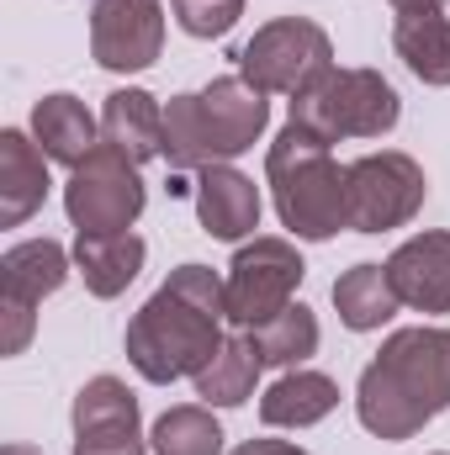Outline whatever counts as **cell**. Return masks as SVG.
<instances>
[{
	"instance_id": "8fae6325",
	"label": "cell",
	"mask_w": 450,
	"mask_h": 455,
	"mask_svg": "<svg viewBox=\"0 0 450 455\" xmlns=\"http://www.w3.org/2000/svg\"><path fill=\"white\" fill-rule=\"evenodd\" d=\"M165 48L159 0H96L91 5V53L112 75H138Z\"/></svg>"
},
{
	"instance_id": "2e32d148",
	"label": "cell",
	"mask_w": 450,
	"mask_h": 455,
	"mask_svg": "<svg viewBox=\"0 0 450 455\" xmlns=\"http://www.w3.org/2000/svg\"><path fill=\"white\" fill-rule=\"evenodd\" d=\"M101 138L122 148L133 164L165 159V107L149 91H112L101 107Z\"/></svg>"
},
{
	"instance_id": "6da1fadb",
	"label": "cell",
	"mask_w": 450,
	"mask_h": 455,
	"mask_svg": "<svg viewBox=\"0 0 450 455\" xmlns=\"http://www.w3.org/2000/svg\"><path fill=\"white\" fill-rule=\"evenodd\" d=\"M223 281L207 265H181L170 281L133 313L122 349L133 371L154 387H170L181 376H202L213 355L223 349Z\"/></svg>"
},
{
	"instance_id": "7a4b0ae2",
	"label": "cell",
	"mask_w": 450,
	"mask_h": 455,
	"mask_svg": "<svg viewBox=\"0 0 450 455\" xmlns=\"http://www.w3.org/2000/svg\"><path fill=\"white\" fill-rule=\"evenodd\" d=\"M450 408V329H398L360 371L355 413L376 440H414Z\"/></svg>"
},
{
	"instance_id": "484cf974",
	"label": "cell",
	"mask_w": 450,
	"mask_h": 455,
	"mask_svg": "<svg viewBox=\"0 0 450 455\" xmlns=\"http://www.w3.org/2000/svg\"><path fill=\"white\" fill-rule=\"evenodd\" d=\"M233 455H308V451H297V445H286V440H244Z\"/></svg>"
},
{
	"instance_id": "ffe728a7",
	"label": "cell",
	"mask_w": 450,
	"mask_h": 455,
	"mask_svg": "<svg viewBox=\"0 0 450 455\" xmlns=\"http://www.w3.org/2000/svg\"><path fill=\"white\" fill-rule=\"evenodd\" d=\"M392 48L424 85H450V16L446 11H398Z\"/></svg>"
},
{
	"instance_id": "4fadbf2b",
	"label": "cell",
	"mask_w": 450,
	"mask_h": 455,
	"mask_svg": "<svg viewBox=\"0 0 450 455\" xmlns=\"http://www.w3.org/2000/svg\"><path fill=\"white\" fill-rule=\"evenodd\" d=\"M392 291L414 313H450V233H414L387 259Z\"/></svg>"
},
{
	"instance_id": "f1b7e54d",
	"label": "cell",
	"mask_w": 450,
	"mask_h": 455,
	"mask_svg": "<svg viewBox=\"0 0 450 455\" xmlns=\"http://www.w3.org/2000/svg\"><path fill=\"white\" fill-rule=\"evenodd\" d=\"M170 5H191V0H170Z\"/></svg>"
},
{
	"instance_id": "d6986e66",
	"label": "cell",
	"mask_w": 450,
	"mask_h": 455,
	"mask_svg": "<svg viewBox=\"0 0 450 455\" xmlns=\"http://www.w3.org/2000/svg\"><path fill=\"white\" fill-rule=\"evenodd\" d=\"M101 127H96V116L85 112V101H75V96H43L37 107H32V138H37V148L48 154V159H59V164H80V159H91L96 154V138Z\"/></svg>"
},
{
	"instance_id": "4316f807",
	"label": "cell",
	"mask_w": 450,
	"mask_h": 455,
	"mask_svg": "<svg viewBox=\"0 0 450 455\" xmlns=\"http://www.w3.org/2000/svg\"><path fill=\"white\" fill-rule=\"evenodd\" d=\"M392 5H398V11H440L446 0H392Z\"/></svg>"
},
{
	"instance_id": "e0dca14e",
	"label": "cell",
	"mask_w": 450,
	"mask_h": 455,
	"mask_svg": "<svg viewBox=\"0 0 450 455\" xmlns=\"http://www.w3.org/2000/svg\"><path fill=\"white\" fill-rule=\"evenodd\" d=\"M143 238L138 233H80L75 238V270L85 275L91 297H122L143 270Z\"/></svg>"
},
{
	"instance_id": "ba28073f",
	"label": "cell",
	"mask_w": 450,
	"mask_h": 455,
	"mask_svg": "<svg viewBox=\"0 0 450 455\" xmlns=\"http://www.w3.org/2000/svg\"><path fill=\"white\" fill-rule=\"evenodd\" d=\"M143 202H149V191L138 180V164L107 138L96 143L91 159L75 164V175L64 186V212L80 233H127L143 218Z\"/></svg>"
},
{
	"instance_id": "7402d4cb",
	"label": "cell",
	"mask_w": 450,
	"mask_h": 455,
	"mask_svg": "<svg viewBox=\"0 0 450 455\" xmlns=\"http://www.w3.org/2000/svg\"><path fill=\"white\" fill-rule=\"evenodd\" d=\"M254 381H260V355H254L249 334H238V339H223L213 365L197 376V397L207 408H238L254 397Z\"/></svg>"
},
{
	"instance_id": "30bf717a",
	"label": "cell",
	"mask_w": 450,
	"mask_h": 455,
	"mask_svg": "<svg viewBox=\"0 0 450 455\" xmlns=\"http://www.w3.org/2000/svg\"><path fill=\"white\" fill-rule=\"evenodd\" d=\"M69 281V254L59 238H27V243H11L5 259H0V349L5 355H21L32 344V323H37V302L53 297L59 286Z\"/></svg>"
},
{
	"instance_id": "603a6c76",
	"label": "cell",
	"mask_w": 450,
	"mask_h": 455,
	"mask_svg": "<svg viewBox=\"0 0 450 455\" xmlns=\"http://www.w3.org/2000/svg\"><path fill=\"white\" fill-rule=\"evenodd\" d=\"M249 344H254L260 365H286V371H297V365L318 349V318H313L302 302H292V307L276 313L270 323L249 329Z\"/></svg>"
},
{
	"instance_id": "277c9868",
	"label": "cell",
	"mask_w": 450,
	"mask_h": 455,
	"mask_svg": "<svg viewBox=\"0 0 450 455\" xmlns=\"http://www.w3.org/2000/svg\"><path fill=\"white\" fill-rule=\"evenodd\" d=\"M265 180L276 196L281 223L297 238L318 243L334 238L339 228H350V202H344V170L334 164L329 143L297 122H286L265 154Z\"/></svg>"
},
{
	"instance_id": "9a60e30c",
	"label": "cell",
	"mask_w": 450,
	"mask_h": 455,
	"mask_svg": "<svg viewBox=\"0 0 450 455\" xmlns=\"http://www.w3.org/2000/svg\"><path fill=\"white\" fill-rule=\"evenodd\" d=\"M48 202V154L5 127L0 132V228H21L37 207Z\"/></svg>"
},
{
	"instance_id": "cb8c5ba5",
	"label": "cell",
	"mask_w": 450,
	"mask_h": 455,
	"mask_svg": "<svg viewBox=\"0 0 450 455\" xmlns=\"http://www.w3.org/2000/svg\"><path fill=\"white\" fill-rule=\"evenodd\" d=\"M149 445L154 455H223V429L202 403H181L154 424Z\"/></svg>"
},
{
	"instance_id": "52a82bcc",
	"label": "cell",
	"mask_w": 450,
	"mask_h": 455,
	"mask_svg": "<svg viewBox=\"0 0 450 455\" xmlns=\"http://www.w3.org/2000/svg\"><path fill=\"white\" fill-rule=\"evenodd\" d=\"M302 275H308V265H302V254H297L292 238H254V243H244V249L233 254L228 281H223L228 323H233L238 334L270 323L276 313L292 307Z\"/></svg>"
},
{
	"instance_id": "8992f818",
	"label": "cell",
	"mask_w": 450,
	"mask_h": 455,
	"mask_svg": "<svg viewBox=\"0 0 450 455\" xmlns=\"http://www.w3.org/2000/svg\"><path fill=\"white\" fill-rule=\"evenodd\" d=\"M334 69V43L308 16H276L238 48V75L265 96H308Z\"/></svg>"
},
{
	"instance_id": "83f0119b",
	"label": "cell",
	"mask_w": 450,
	"mask_h": 455,
	"mask_svg": "<svg viewBox=\"0 0 450 455\" xmlns=\"http://www.w3.org/2000/svg\"><path fill=\"white\" fill-rule=\"evenodd\" d=\"M5 455H37V451H27V445H5Z\"/></svg>"
},
{
	"instance_id": "44dd1931",
	"label": "cell",
	"mask_w": 450,
	"mask_h": 455,
	"mask_svg": "<svg viewBox=\"0 0 450 455\" xmlns=\"http://www.w3.org/2000/svg\"><path fill=\"white\" fill-rule=\"evenodd\" d=\"M334 307H339V323H344V329L371 334V329H382L403 302H398V291H392L387 265H355V270H344L334 281Z\"/></svg>"
},
{
	"instance_id": "9c48e42d",
	"label": "cell",
	"mask_w": 450,
	"mask_h": 455,
	"mask_svg": "<svg viewBox=\"0 0 450 455\" xmlns=\"http://www.w3.org/2000/svg\"><path fill=\"white\" fill-rule=\"evenodd\" d=\"M424 191H430V180H424L419 159H408L398 148L344 164V202H350L355 233H387V228L414 223L424 207Z\"/></svg>"
},
{
	"instance_id": "3957f363",
	"label": "cell",
	"mask_w": 450,
	"mask_h": 455,
	"mask_svg": "<svg viewBox=\"0 0 450 455\" xmlns=\"http://www.w3.org/2000/svg\"><path fill=\"white\" fill-rule=\"evenodd\" d=\"M270 122L265 91H254L244 75H218L197 96H170L165 107V164L175 175H202L213 164L238 159L254 148V138Z\"/></svg>"
},
{
	"instance_id": "d4e9b609",
	"label": "cell",
	"mask_w": 450,
	"mask_h": 455,
	"mask_svg": "<svg viewBox=\"0 0 450 455\" xmlns=\"http://www.w3.org/2000/svg\"><path fill=\"white\" fill-rule=\"evenodd\" d=\"M170 11L191 37H223L244 16V0H191V5H170Z\"/></svg>"
},
{
	"instance_id": "5bb4252c",
	"label": "cell",
	"mask_w": 450,
	"mask_h": 455,
	"mask_svg": "<svg viewBox=\"0 0 450 455\" xmlns=\"http://www.w3.org/2000/svg\"><path fill=\"white\" fill-rule=\"evenodd\" d=\"M197 218L213 238L238 243L260 228V186L249 175H238L233 164H213L197 180Z\"/></svg>"
},
{
	"instance_id": "7c38bea8",
	"label": "cell",
	"mask_w": 450,
	"mask_h": 455,
	"mask_svg": "<svg viewBox=\"0 0 450 455\" xmlns=\"http://www.w3.org/2000/svg\"><path fill=\"white\" fill-rule=\"evenodd\" d=\"M75 455H143L138 397L117 376H96L75 392Z\"/></svg>"
},
{
	"instance_id": "ac0fdd59",
	"label": "cell",
	"mask_w": 450,
	"mask_h": 455,
	"mask_svg": "<svg viewBox=\"0 0 450 455\" xmlns=\"http://www.w3.org/2000/svg\"><path fill=\"white\" fill-rule=\"evenodd\" d=\"M339 408V387L334 376L324 371H286L265 397H260V419L270 429H308V424H324Z\"/></svg>"
},
{
	"instance_id": "5b68a950",
	"label": "cell",
	"mask_w": 450,
	"mask_h": 455,
	"mask_svg": "<svg viewBox=\"0 0 450 455\" xmlns=\"http://www.w3.org/2000/svg\"><path fill=\"white\" fill-rule=\"evenodd\" d=\"M398 116H403V101H398L392 80H382L376 69H329L308 96L292 101V122L318 132L324 143L382 138L398 127Z\"/></svg>"
}]
</instances>
